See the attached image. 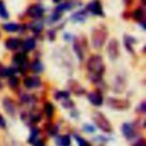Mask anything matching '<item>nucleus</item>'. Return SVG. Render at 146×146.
I'll use <instances>...</instances> for the list:
<instances>
[{"label":"nucleus","instance_id":"1","mask_svg":"<svg viewBox=\"0 0 146 146\" xmlns=\"http://www.w3.org/2000/svg\"><path fill=\"white\" fill-rule=\"evenodd\" d=\"M88 71L90 73V78L96 81L98 79L102 78V74L105 70V65L103 62V58L99 55H95L92 56L89 60H88Z\"/></svg>","mask_w":146,"mask_h":146},{"label":"nucleus","instance_id":"2","mask_svg":"<svg viewBox=\"0 0 146 146\" xmlns=\"http://www.w3.org/2000/svg\"><path fill=\"white\" fill-rule=\"evenodd\" d=\"M106 36H107V32H106V29L104 26H99L97 29L94 30L92 34H91V42H92V46L96 48V49H99L105 40H106Z\"/></svg>","mask_w":146,"mask_h":146},{"label":"nucleus","instance_id":"3","mask_svg":"<svg viewBox=\"0 0 146 146\" xmlns=\"http://www.w3.org/2000/svg\"><path fill=\"white\" fill-rule=\"evenodd\" d=\"M92 119H94V121L96 122L97 127L100 128L103 131H105V132H111V131H112V125H111V123L108 122V120L106 119V116H105L104 114H102L100 112H95V113L92 114Z\"/></svg>","mask_w":146,"mask_h":146},{"label":"nucleus","instance_id":"4","mask_svg":"<svg viewBox=\"0 0 146 146\" xmlns=\"http://www.w3.org/2000/svg\"><path fill=\"white\" fill-rule=\"evenodd\" d=\"M107 55L111 59H116L119 56V42L115 39L110 40L108 46H107Z\"/></svg>","mask_w":146,"mask_h":146},{"label":"nucleus","instance_id":"5","mask_svg":"<svg viewBox=\"0 0 146 146\" xmlns=\"http://www.w3.org/2000/svg\"><path fill=\"white\" fill-rule=\"evenodd\" d=\"M108 105L115 110H125L129 107V102L125 99H117V98H108Z\"/></svg>","mask_w":146,"mask_h":146},{"label":"nucleus","instance_id":"6","mask_svg":"<svg viewBox=\"0 0 146 146\" xmlns=\"http://www.w3.org/2000/svg\"><path fill=\"white\" fill-rule=\"evenodd\" d=\"M3 107H5L6 112H7L10 116H14V115H15V111H16L15 104H14V102H13L10 98H5V99H3Z\"/></svg>","mask_w":146,"mask_h":146},{"label":"nucleus","instance_id":"7","mask_svg":"<svg viewBox=\"0 0 146 146\" xmlns=\"http://www.w3.org/2000/svg\"><path fill=\"white\" fill-rule=\"evenodd\" d=\"M88 8H89V10H90L91 13H94L95 15H102V14H103V11H102V6H100V2H99L98 0L91 1V2L89 3Z\"/></svg>","mask_w":146,"mask_h":146},{"label":"nucleus","instance_id":"8","mask_svg":"<svg viewBox=\"0 0 146 146\" xmlns=\"http://www.w3.org/2000/svg\"><path fill=\"white\" fill-rule=\"evenodd\" d=\"M88 98H89V100H90V103H91L92 105L99 106V105L103 104V97H102V95H100L99 92H91V94L88 96Z\"/></svg>","mask_w":146,"mask_h":146},{"label":"nucleus","instance_id":"9","mask_svg":"<svg viewBox=\"0 0 146 146\" xmlns=\"http://www.w3.org/2000/svg\"><path fill=\"white\" fill-rule=\"evenodd\" d=\"M40 79L38 76H32V78H27L24 80V84L27 88H35L40 86Z\"/></svg>","mask_w":146,"mask_h":146},{"label":"nucleus","instance_id":"10","mask_svg":"<svg viewBox=\"0 0 146 146\" xmlns=\"http://www.w3.org/2000/svg\"><path fill=\"white\" fill-rule=\"evenodd\" d=\"M122 131H123V135L128 139H130V138H132L135 136V130H133V128H132V125L130 123H124L123 127H122Z\"/></svg>","mask_w":146,"mask_h":146},{"label":"nucleus","instance_id":"11","mask_svg":"<svg viewBox=\"0 0 146 146\" xmlns=\"http://www.w3.org/2000/svg\"><path fill=\"white\" fill-rule=\"evenodd\" d=\"M43 14V9L40 7V6H32L30 9H29V15L30 16H32V17H35V18H38V17H40L41 15Z\"/></svg>","mask_w":146,"mask_h":146},{"label":"nucleus","instance_id":"12","mask_svg":"<svg viewBox=\"0 0 146 146\" xmlns=\"http://www.w3.org/2000/svg\"><path fill=\"white\" fill-rule=\"evenodd\" d=\"M18 44H19V40L16 39V38H9V39L7 40V42H6L7 48H8V49H11V50L16 49V48L18 47Z\"/></svg>","mask_w":146,"mask_h":146},{"label":"nucleus","instance_id":"13","mask_svg":"<svg viewBox=\"0 0 146 146\" xmlns=\"http://www.w3.org/2000/svg\"><path fill=\"white\" fill-rule=\"evenodd\" d=\"M57 143H58L59 146H70L71 139H70V137H68L67 135H65V136L59 137V138L57 139Z\"/></svg>","mask_w":146,"mask_h":146},{"label":"nucleus","instance_id":"14","mask_svg":"<svg viewBox=\"0 0 146 146\" xmlns=\"http://www.w3.org/2000/svg\"><path fill=\"white\" fill-rule=\"evenodd\" d=\"M34 46H35V41L32 39V38H29L25 42H24V49L25 50H32L33 48H34Z\"/></svg>","mask_w":146,"mask_h":146},{"label":"nucleus","instance_id":"15","mask_svg":"<svg viewBox=\"0 0 146 146\" xmlns=\"http://www.w3.org/2000/svg\"><path fill=\"white\" fill-rule=\"evenodd\" d=\"M15 63L16 64H18V65H24L25 63H26V57H25V55L24 54H18V55H16L15 56Z\"/></svg>","mask_w":146,"mask_h":146},{"label":"nucleus","instance_id":"16","mask_svg":"<svg viewBox=\"0 0 146 146\" xmlns=\"http://www.w3.org/2000/svg\"><path fill=\"white\" fill-rule=\"evenodd\" d=\"M3 29L6 31H9V32H15L18 30V25L17 24H14V23H8V24H5L3 25Z\"/></svg>","mask_w":146,"mask_h":146},{"label":"nucleus","instance_id":"17","mask_svg":"<svg viewBox=\"0 0 146 146\" xmlns=\"http://www.w3.org/2000/svg\"><path fill=\"white\" fill-rule=\"evenodd\" d=\"M74 50H75V52L78 54L79 58L82 59V58H83V52H82V48L80 47L79 42H75V43H74Z\"/></svg>","mask_w":146,"mask_h":146},{"label":"nucleus","instance_id":"18","mask_svg":"<svg viewBox=\"0 0 146 146\" xmlns=\"http://www.w3.org/2000/svg\"><path fill=\"white\" fill-rule=\"evenodd\" d=\"M44 111H46V114H47L48 116H51V115H52V112H54L52 105H51L50 103H47V104L44 105Z\"/></svg>","mask_w":146,"mask_h":146},{"label":"nucleus","instance_id":"19","mask_svg":"<svg viewBox=\"0 0 146 146\" xmlns=\"http://www.w3.org/2000/svg\"><path fill=\"white\" fill-rule=\"evenodd\" d=\"M0 16L3 17V18H7L8 17V13H7V9L3 5V2L0 1Z\"/></svg>","mask_w":146,"mask_h":146},{"label":"nucleus","instance_id":"20","mask_svg":"<svg viewBox=\"0 0 146 146\" xmlns=\"http://www.w3.org/2000/svg\"><path fill=\"white\" fill-rule=\"evenodd\" d=\"M9 84H10L13 88H15V87H17V84H18V80H17L14 75H10V78H9Z\"/></svg>","mask_w":146,"mask_h":146},{"label":"nucleus","instance_id":"21","mask_svg":"<svg viewBox=\"0 0 146 146\" xmlns=\"http://www.w3.org/2000/svg\"><path fill=\"white\" fill-rule=\"evenodd\" d=\"M32 68H33L34 71H36V72H40V71L42 70V65H41V63H40V62H34V63H33Z\"/></svg>","mask_w":146,"mask_h":146},{"label":"nucleus","instance_id":"22","mask_svg":"<svg viewBox=\"0 0 146 146\" xmlns=\"http://www.w3.org/2000/svg\"><path fill=\"white\" fill-rule=\"evenodd\" d=\"M143 14H144L143 10H141V9H138V10H136V11L133 13V17L137 18V19H140V18L143 17Z\"/></svg>","mask_w":146,"mask_h":146},{"label":"nucleus","instance_id":"23","mask_svg":"<svg viewBox=\"0 0 146 146\" xmlns=\"http://www.w3.org/2000/svg\"><path fill=\"white\" fill-rule=\"evenodd\" d=\"M0 128H6V122H5V119L0 115Z\"/></svg>","mask_w":146,"mask_h":146},{"label":"nucleus","instance_id":"24","mask_svg":"<svg viewBox=\"0 0 146 146\" xmlns=\"http://www.w3.org/2000/svg\"><path fill=\"white\" fill-rule=\"evenodd\" d=\"M79 143H80V146H90V144L88 143V141H86V140H81V139H79Z\"/></svg>","mask_w":146,"mask_h":146},{"label":"nucleus","instance_id":"25","mask_svg":"<svg viewBox=\"0 0 146 146\" xmlns=\"http://www.w3.org/2000/svg\"><path fill=\"white\" fill-rule=\"evenodd\" d=\"M34 146H44V145H43V143H42L41 140H38V141H35Z\"/></svg>","mask_w":146,"mask_h":146},{"label":"nucleus","instance_id":"26","mask_svg":"<svg viewBox=\"0 0 146 146\" xmlns=\"http://www.w3.org/2000/svg\"><path fill=\"white\" fill-rule=\"evenodd\" d=\"M84 128H86V129H88L87 131H89V132H90V131H91V132L94 131V128H92V127H90V125H84Z\"/></svg>","mask_w":146,"mask_h":146},{"label":"nucleus","instance_id":"27","mask_svg":"<svg viewBox=\"0 0 146 146\" xmlns=\"http://www.w3.org/2000/svg\"><path fill=\"white\" fill-rule=\"evenodd\" d=\"M0 88H1V83H0Z\"/></svg>","mask_w":146,"mask_h":146}]
</instances>
